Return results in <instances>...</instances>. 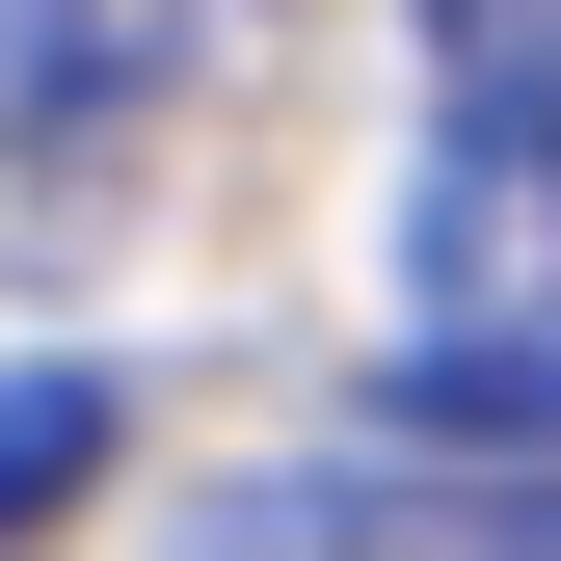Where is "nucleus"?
I'll return each mask as SVG.
<instances>
[{
    "label": "nucleus",
    "mask_w": 561,
    "mask_h": 561,
    "mask_svg": "<svg viewBox=\"0 0 561 561\" xmlns=\"http://www.w3.org/2000/svg\"><path fill=\"white\" fill-rule=\"evenodd\" d=\"M401 321L428 347L561 321V81H455L428 107V161H401Z\"/></svg>",
    "instance_id": "obj_1"
},
{
    "label": "nucleus",
    "mask_w": 561,
    "mask_h": 561,
    "mask_svg": "<svg viewBox=\"0 0 561 561\" xmlns=\"http://www.w3.org/2000/svg\"><path fill=\"white\" fill-rule=\"evenodd\" d=\"M215 54H241V0H0V161H107Z\"/></svg>",
    "instance_id": "obj_2"
},
{
    "label": "nucleus",
    "mask_w": 561,
    "mask_h": 561,
    "mask_svg": "<svg viewBox=\"0 0 561 561\" xmlns=\"http://www.w3.org/2000/svg\"><path fill=\"white\" fill-rule=\"evenodd\" d=\"M107 481V375H0V535H54Z\"/></svg>",
    "instance_id": "obj_3"
},
{
    "label": "nucleus",
    "mask_w": 561,
    "mask_h": 561,
    "mask_svg": "<svg viewBox=\"0 0 561 561\" xmlns=\"http://www.w3.org/2000/svg\"><path fill=\"white\" fill-rule=\"evenodd\" d=\"M401 428H508V455H561V321H508V347H428V375H401Z\"/></svg>",
    "instance_id": "obj_4"
},
{
    "label": "nucleus",
    "mask_w": 561,
    "mask_h": 561,
    "mask_svg": "<svg viewBox=\"0 0 561 561\" xmlns=\"http://www.w3.org/2000/svg\"><path fill=\"white\" fill-rule=\"evenodd\" d=\"M375 561H561V481H455V508H375Z\"/></svg>",
    "instance_id": "obj_5"
},
{
    "label": "nucleus",
    "mask_w": 561,
    "mask_h": 561,
    "mask_svg": "<svg viewBox=\"0 0 561 561\" xmlns=\"http://www.w3.org/2000/svg\"><path fill=\"white\" fill-rule=\"evenodd\" d=\"M428 54L455 81H561V0H428Z\"/></svg>",
    "instance_id": "obj_6"
}]
</instances>
